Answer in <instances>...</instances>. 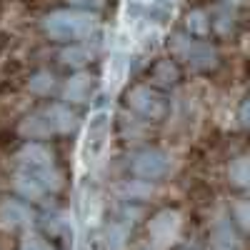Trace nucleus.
<instances>
[{
    "label": "nucleus",
    "mask_w": 250,
    "mask_h": 250,
    "mask_svg": "<svg viewBox=\"0 0 250 250\" xmlns=\"http://www.w3.org/2000/svg\"><path fill=\"white\" fill-rule=\"evenodd\" d=\"M95 28H98L95 13L80 8H60L43 18L45 35L58 40V43H78V40L95 33Z\"/></svg>",
    "instance_id": "obj_1"
},
{
    "label": "nucleus",
    "mask_w": 250,
    "mask_h": 250,
    "mask_svg": "<svg viewBox=\"0 0 250 250\" xmlns=\"http://www.w3.org/2000/svg\"><path fill=\"white\" fill-rule=\"evenodd\" d=\"M170 45L175 58L183 60L185 65H190L193 70H213L218 65V50L210 43L195 40L193 35H175Z\"/></svg>",
    "instance_id": "obj_2"
},
{
    "label": "nucleus",
    "mask_w": 250,
    "mask_h": 250,
    "mask_svg": "<svg viewBox=\"0 0 250 250\" xmlns=\"http://www.w3.org/2000/svg\"><path fill=\"white\" fill-rule=\"evenodd\" d=\"M125 103H128V108L135 110L140 118L153 120V123L165 120V115H168V110H170L165 95L153 85H133L128 93H125Z\"/></svg>",
    "instance_id": "obj_3"
},
{
    "label": "nucleus",
    "mask_w": 250,
    "mask_h": 250,
    "mask_svg": "<svg viewBox=\"0 0 250 250\" xmlns=\"http://www.w3.org/2000/svg\"><path fill=\"white\" fill-rule=\"evenodd\" d=\"M170 170V158L160 148H143L130 158V173L140 180H160Z\"/></svg>",
    "instance_id": "obj_4"
},
{
    "label": "nucleus",
    "mask_w": 250,
    "mask_h": 250,
    "mask_svg": "<svg viewBox=\"0 0 250 250\" xmlns=\"http://www.w3.org/2000/svg\"><path fill=\"white\" fill-rule=\"evenodd\" d=\"M93 88H95V78L85 70H78L75 75H70L65 80V85H62V100L73 103V105H83V103H88L90 95H93Z\"/></svg>",
    "instance_id": "obj_5"
},
{
    "label": "nucleus",
    "mask_w": 250,
    "mask_h": 250,
    "mask_svg": "<svg viewBox=\"0 0 250 250\" xmlns=\"http://www.w3.org/2000/svg\"><path fill=\"white\" fill-rule=\"evenodd\" d=\"M148 230H150V238L158 245H168V243H173V238L180 230V215L175 210H160V213L153 215Z\"/></svg>",
    "instance_id": "obj_6"
},
{
    "label": "nucleus",
    "mask_w": 250,
    "mask_h": 250,
    "mask_svg": "<svg viewBox=\"0 0 250 250\" xmlns=\"http://www.w3.org/2000/svg\"><path fill=\"white\" fill-rule=\"evenodd\" d=\"M108 135H110V115L108 113H95L88 123V143H85V153L90 158H98L103 153L108 143Z\"/></svg>",
    "instance_id": "obj_7"
},
{
    "label": "nucleus",
    "mask_w": 250,
    "mask_h": 250,
    "mask_svg": "<svg viewBox=\"0 0 250 250\" xmlns=\"http://www.w3.org/2000/svg\"><path fill=\"white\" fill-rule=\"evenodd\" d=\"M43 115L48 118L55 135H68V133H73L78 128V118L68 108V103H50V105L43 108Z\"/></svg>",
    "instance_id": "obj_8"
},
{
    "label": "nucleus",
    "mask_w": 250,
    "mask_h": 250,
    "mask_svg": "<svg viewBox=\"0 0 250 250\" xmlns=\"http://www.w3.org/2000/svg\"><path fill=\"white\" fill-rule=\"evenodd\" d=\"M0 223L5 228H28L33 223V210L25 200L8 198L0 203Z\"/></svg>",
    "instance_id": "obj_9"
},
{
    "label": "nucleus",
    "mask_w": 250,
    "mask_h": 250,
    "mask_svg": "<svg viewBox=\"0 0 250 250\" xmlns=\"http://www.w3.org/2000/svg\"><path fill=\"white\" fill-rule=\"evenodd\" d=\"M18 133L23 135L25 140H35V143L48 140V138H53V135H55V133H53V128H50V123H48V118L43 115V110L25 115L23 120H20V125H18Z\"/></svg>",
    "instance_id": "obj_10"
},
{
    "label": "nucleus",
    "mask_w": 250,
    "mask_h": 250,
    "mask_svg": "<svg viewBox=\"0 0 250 250\" xmlns=\"http://www.w3.org/2000/svg\"><path fill=\"white\" fill-rule=\"evenodd\" d=\"M18 160L23 168H45V165H55L53 153L43 143H35V140H28V145H23V150L18 153Z\"/></svg>",
    "instance_id": "obj_11"
},
{
    "label": "nucleus",
    "mask_w": 250,
    "mask_h": 250,
    "mask_svg": "<svg viewBox=\"0 0 250 250\" xmlns=\"http://www.w3.org/2000/svg\"><path fill=\"white\" fill-rule=\"evenodd\" d=\"M13 188H15V193L20 195V198H25V200H40L48 190L43 188V183H40L30 170H20V173H15V178H13Z\"/></svg>",
    "instance_id": "obj_12"
},
{
    "label": "nucleus",
    "mask_w": 250,
    "mask_h": 250,
    "mask_svg": "<svg viewBox=\"0 0 250 250\" xmlns=\"http://www.w3.org/2000/svg\"><path fill=\"white\" fill-rule=\"evenodd\" d=\"M150 80L158 88H175L180 80V70L173 60H158L150 70Z\"/></svg>",
    "instance_id": "obj_13"
},
{
    "label": "nucleus",
    "mask_w": 250,
    "mask_h": 250,
    "mask_svg": "<svg viewBox=\"0 0 250 250\" xmlns=\"http://www.w3.org/2000/svg\"><path fill=\"white\" fill-rule=\"evenodd\" d=\"M93 60V50L85 45V43H68L65 48L60 50V62L68 68H75L80 70L83 65H88Z\"/></svg>",
    "instance_id": "obj_14"
},
{
    "label": "nucleus",
    "mask_w": 250,
    "mask_h": 250,
    "mask_svg": "<svg viewBox=\"0 0 250 250\" xmlns=\"http://www.w3.org/2000/svg\"><path fill=\"white\" fill-rule=\"evenodd\" d=\"M228 180L240 190H250V155H238L230 168H228Z\"/></svg>",
    "instance_id": "obj_15"
},
{
    "label": "nucleus",
    "mask_w": 250,
    "mask_h": 250,
    "mask_svg": "<svg viewBox=\"0 0 250 250\" xmlns=\"http://www.w3.org/2000/svg\"><path fill=\"white\" fill-rule=\"evenodd\" d=\"M185 30L193 38H205L210 33V15L205 10H190L185 15Z\"/></svg>",
    "instance_id": "obj_16"
},
{
    "label": "nucleus",
    "mask_w": 250,
    "mask_h": 250,
    "mask_svg": "<svg viewBox=\"0 0 250 250\" xmlns=\"http://www.w3.org/2000/svg\"><path fill=\"white\" fill-rule=\"evenodd\" d=\"M28 90H30L33 95H40V98L50 95V93L55 90V75H53L50 70H38V73H33L30 80H28Z\"/></svg>",
    "instance_id": "obj_17"
},
{
    "label": "nucleus",
    "mask_w": 250,
    "mask_h": 250,
    "mask_svg": "<svg viewBox=\"0 0 250 250\" xmlns=\"http://www.w3.org/2000/svg\"><path fill=\"white\" fill-rule=\"evenodd\" d=\"M210 25L220 33V35H228L235 30V13L230 5H220L213 10V18H210Z\"/></svg>",
    "instance_id": "obj_18"
},
{
    "label": "nucleus",
    "mask_w": 250,
    "mask_h": 250,
    "mask_svg": "<svg viewBox=\"0 0 250 250\" xmlns=\"http://www.w3.org/2000/svg\"><path fill=\"white\" fill-rule=\"evenodd\" d=\"M128 223L125 220H115V223H110V228H108V240H105V245H108V250H125V238H128Z\"/></svg>",
    "instance_id": "obj_19"
},
{
    "label": "nucleus",
    "mask_w": 250,
    "mask_h": 250,
    "mask_svg": "<svg viewBox=\"0 0 250 250\" xmlns=\"http://www.w3.org/2000/svg\"><path fill=\"white\" fill-rule=\"evenodd\" d=\"M233 218H235V223L243 228L245 233H250V200H238V203H233Z\"/></svg>",
    "instance_id": "obj_20"
},
{
    "label": "nucleus",
    "mask_w": 250,
    "mask_h": 250,
    "mask_svg": "<svg viewBox=\"0 0 250 250\" xmlns=\"http://www.w3.org/2000/svg\"><path fill=\"white\" fill-rule=\"evenodd\" d=\"M148 180H133V183H128L123 188L125 190V195H128V200H140V198H145V195H150V185H145Z\"/></svg>",
    "instance_id": "obj_21"
},
{
    "label": "nucleus",
    "mask_w": 250,
    "mask_h": 250,
    "mask_svg": "<svg viewBox=\"0 0 250 250\" xmlns=\"http://www.w3.org/2000/svg\"><path fill=\"white\" fill-rule=\"evenodd\" d=\"M20 250H53V245L40 235H28V238H23V243H20Z\"/></svg>",
    "instance_id": "obj_22"
},
{
    "label": "nucleus",
    "mask_w": 250,
    "mask_h": 250,
    "mask_svg": "<svg viewBox=\"0 0 250 250\" xmlns=\"http://www.w3.org/2000/svg\"><path fill=\"white\" fill-rule=\"evenodd\" d=\"M68 3H70L73 8L90 10V13H95V10H100V8H105V0H68Z\"/></svg>",
    "instance_id": "obj_23"
},
{
    "label": "nucleus",
    "mask_w": 250,
    "mask_h": 250,
    "mask_svg": "<svg viewBox=\"0 0 250 250\" xmlns=\"http://www.w3.org/2000/svg\"><path fill=\"white\" fill-rule=\"evenodd\" d=\"M238 120H240V125H243V128H250V95H245V100L240 103Z\"/></svg>",
    "instance_id": "obj_24"
},
{
    "label": "nucleus",
    "mask_w": 250,
    "mask_h": 250,
    "mask_svg": "<svg viewBox=\"0 0 250 250\" xmlns=\"http://www.w3.org/2000/svg\"><path fill=\"white\" fill-rule=\"evenodd\" d=\"M173 3H175V0H155L153 15H168V13L173 10Z\"/></svg>",
    "instance_id": "obj_25"
},
{
    "label": "nucleus",
    "mask_w": 250,
    "mask_h": 250,
    "mask_svg": "<svg viewBox=\"0 0 250 250\" xmlns=\"http://www.w3.org/2000/svg\"><path fill=\"white\" fill-rule=\"evenodd\" d=\"M248 0H225V5H230V8H238V5H245Z\"/></svg>",
    "instance_id": "obj_26"
},
{
    "label": "nucleus",
    "mask_w": 250,
    "mask_h": 250,
    "mask_svg": "<svg viewBox=\"0 0 250 250\" xmlns=\"http://www.w3.org/2000/svg\"><path fill=\"white\" fill-rule=\"evenodd\" d=\"M223 250H228V248H223Z\"/></svg>",
    "instance_id": "obj_27"
},
{
    "label": "nucleus",
    "mask_w": 250,
    "mask_h": 250,
    "mask_svg": "<svg viewBox=\"0 0 250 250\" xmlns=\"http://www.w3.org/2000/svg\"><path fill=\"white\" fill-rule=\"evenodd\" d=\"M145 250H148V248H145Z\"/></svg>",
    "instance_id": "obj_28"
}]
</instances>
